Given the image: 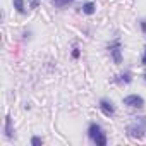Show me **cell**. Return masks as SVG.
Masks as SVG:
<instances>
[{"label":"cell","instance_id":"cell-14","mask_svg":"<svg viewBox=\"0 0 146 146\" xmlns=\"http://www.w3.org/2000/svg\"><path fill=\"white\" fill-rule=\"evenodd\" d=\"M40 2L41 0H29V9H36L40 5Z\"/></svg>","mask_w":146,"mask_h":146},{"label":"cell","instance_id":"cell-5","mask_svg":"<svg viewBox=\"0 0 146 146\" xmlns=\"http://www.w3.org/2000/svg\"><path fill=\"white\" fill-rule=\"evenodd\" d=\"M102 131H103V127H102L98 122H91V124L88 125V137L93 141V139H95V137L102 132Z\"/></svg>","mask_w":146,"mask_h":146},{"label":"cell","instance_id":"cell-9","mask_svg":"<svg viewBox=\"0 0 146 146\" xmlns=\"http://www.w3.org/2000/svg\"><path fill=\"white\" fill-rule=\"evenodd\" d=\"M93 143H95L96 146H105V144L108 143V139H107V132H105V131H102V132L93 139Z\"/></svg>","mask_w":146,"mask_h":146},{"label":"cell","instance_id":"cell-13","mask_svg":"<svg viewBox=\"0 0 146 146\" xmlns=\"http://www.w3.org/2000/svg\"><path fill=\"white\" fill-rule=\"evenodd\" d=\"M79 57H81V50H79V46H74V48H72V58L78 60Z\"/></svg>","mask_w":146,"mask_h":146},{"label":"cell","instance_id":"cell-3","mask_svg":"<svg viewBox=\"0 0 146 146\" xmlns=\"http://www.w3.org/2000/svg\"><path fill=\"white\" fill-rule=\"evenodd\" d=\"M122 103H124L125 107H129V108H143V107H144V98H143L141 95L132 93V95H127V96L122 100Z\"/></svg>","mask_w":146,"mask_h":146},{"label":"cell","instance_id":"cell-17","mask_svg":"<svg viewBox=\"0 0 146 146\" xmlns=\"http://www.w3.org/2000/svg\"><path fill=\"white\" fill-rule=\"evenodd\" d=\"M143 78H144V81H146V72H144V76H143Z\"/></svg>","mask_w":146,"mask_h":146},{"label":"cell","instance_id":"cell-16","mask_svg":"<svg viewBox=\"0 0 146 146\" xmlns=\"http://www.w3.org/2000/svg\"><path fill=\"white\" fill-rule=\"evenodd\" d=\"M141 64L146 65V46H144V53H143V58H141Z\"/></svg>","mask_w":146,"mask_h":146},{"label":"cell","instance_id":"cell-4","mask_svg":"<svg viewBox=\"0 0 146 146\" xmlns=\"http://www.w3.org/2000/svg\"><path fill=\"white\" fill-rule=\"evenodd\" d=\"M98 107H100L102 113L107 115V117H112V115L115 113V105H113V102L108 100V98H102L100 103H98Z\"/></svg>","mask_w":146,"mask_h":146},{"label":"cell","instance_id":"cell-8","mask_svg":"<svg viewBox=\"0 0 146 146\" xmlns=\"http://www.w3.org/2000/svg\"><path fill=\"white\" fill-rule=\"evenodd\" d=\"M12 132H14V129H12V117L7 115L5 117V137L7 139H12V136H14Z\"/></svg>","mask_w":146,"mask_h":146},{"label":"cell","instance_id":"cell-1","mask_svg":"<svg viewBox=\"0 0 146 146\" xmlns=\"http://www.w3.org/2000/svg\"><path fill=\"white\" fill-rule=\"evenodd\" d=\"M127 134L134 139H143L146 134V117H137V120L127 125Z\"/></svg>","mask_w":146,"mask_h":146},{"label":"cell","instance_id":"cell-7","mask_svg":"<svg viewBox=\"0 0 146 146\" xmlns=\"http://www.w3.org/2000/svg\"><path fill=\"white\" fill-rule=\"evenodd\" d=\"M81 9H83V14H86V16H93V14L96 12V4H95V2H84Z\"/></svg>","mask_w":146,"mask_h":146},{"label":"cell","instance_id":"cell-15","mask_svg":"<svg viewBox=\"0 0 146 146\" xmlns=\"http://www.w3.org/2000/svg\"><path fill=\"white\" fill-rule=\"evenodd\" d=\"M139 24H141V31H143V33L146 35V19H143V21H141Z\"/></svg>","mask_w":146,"mask_h":146},{"label":"cell","instance_id":"cell-2","mask_svg":"<svg viewBox=\"0 0 146 146\" xmlns=\"http://www.w3.org/2000/svg\"><path fill=\"white\" fill-rule=\"evenodd\" d=\"M108 52H110V57H112L113 64L120 65L122 64V43H120V40H113L108 45Z\"/></svg>","mask_w":146,"mask_h":146},{"label":"cell","instance_id":"cell-6","mask_svg":"<svg viewBox=\"0 0 146 146\" xmlns=\"http://www.w3.org/2000/svg\"><path fill=\"white\" fill-rule=\"evenodd\" d=\"M115 83H119V84H131L132 83V74L129 70H125V72H122V74H119L115 78Z\"/></svg>","mask_w":146,"mask_h":146},{"label":"cell","instance_id":"cell-11","mask_svg":"<svg viewBox=\"0 0 146 146\" xmlns=\"http://www.w3.org/2000/svg\"><path fill=\"white\" fill-rule=\"evenodd\" d=\"M52 4L57 7V9H64L70 4H74V0H52Z\"/></svg>","mask_w":146,"mask_h":146},{"label":"cell","instance_id":"cell-10","mask_svg":"<svg viewBox=\"0 0 146 146\" xmlns=\"http://www.w3.org/2000/svg\"><path fill=\"white\" fill-rule=\"evenodd\" d=\"M14 9L19 12V14H26V0H14Z\"/></svg>","mask_w":146,"mask_h":146},{"label":"cell","instance_id":"cell-12","mask_svg":"<svg viewBox=\"0 0 146 146\" xmlns=\"http://www.w3.org/2000/svg\"><path fill=\"white\" fill-rule=\"evenodd\" d=\"M31 144H33V146H41V144H43V139H41L40 136H33V137H31Z\"/></svg>","mask_w":146,"mask_h":146}]
</instances>
